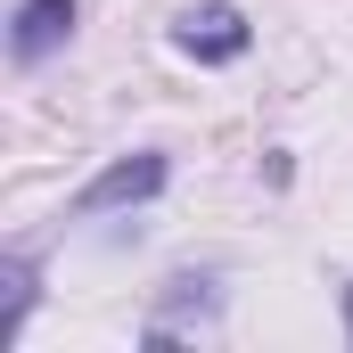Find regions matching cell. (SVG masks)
<instances>
[{"mask_svg":"<svg viewBox=\"0 0 353 353\" xmlns=\"http://www.w3.org/2000/svg\"><path fill=\"white\" fill-rule=\"evenodd\" d=\"M181 321H197V329H214V321H222V279H214V271H173V279H165V296H157V312H148L140 345H173Z\"/></svg>","mask_w":353,"mask_h":353,"instance_id":"obj_3","label":"cell"},{"mask_svg":"<svg viewBox=\"0 0 353 353\" xmlns=\"http://www.w3.org/2000/svg\"><path fill=\"white\" fill-rule=\"evenodd\" d=\"M165 181H173V157L165 148H132V157H115V165H99V173L66 197V214L74 222H99V214H123V205H148V197H165Z\"/></svg>","mask_w":353,"mask_h":353,"instance_id":"obj_1","label":"cell"},{"mask_svg":"<svg viewBox=\"0 0 353 353\" xmlns=\"http://www.w3.org/2000/svg\"><path fill=\"white\" fill-rule=\"evenodd\" d=\"M74 17H83V0H17V17H8V58H17V66L58 58V50L74 41Z\"/></svg>","mask_w":353,"mask_h":353,"instance_id":"obj_4","label":"cell"},{"mask_svg":"<svg viewBox=\"0 0 353 353\" xmlns=\"http://www.w3.org/2000/svg\"><path fill=\"white\" fill-rule=\"evenodd\" d=\"M173 41L197 58V66H239V58L255 50V25H247L239 0H197V8L173 17Z\"/></svg>","mask_w":353,"mask_h":353,"instance_id":"obj_2","label":"cell"},{"mask_svg":"<svg viewBox=\"0 0 353 353\" xmlns=\"http://www.w3.org/2000/svg\"><path fill=\"white\" fill-rule=\"evenodd\" d=\"M0 288H8V304H0V345H17L25 312L41 304V263H33V255H0Z\"/></svg>","mask_w":353,"mask_h":353,"instance_id":"obj_5","label":"cell"},{"mask_svg":"<svg viewBox=\"0 0 353 353\" xmlns=\"http://www.w3.org/2000/svg\"><path fill=\"white\" fill-rule=\"evenodd\" d=\"M337 304H345V337H353V279H345V296H337Z\"/></svg>","mask_w":353,"mask_h":353,"instance_id":"obj_6","label":"cell"}]
</instances>
